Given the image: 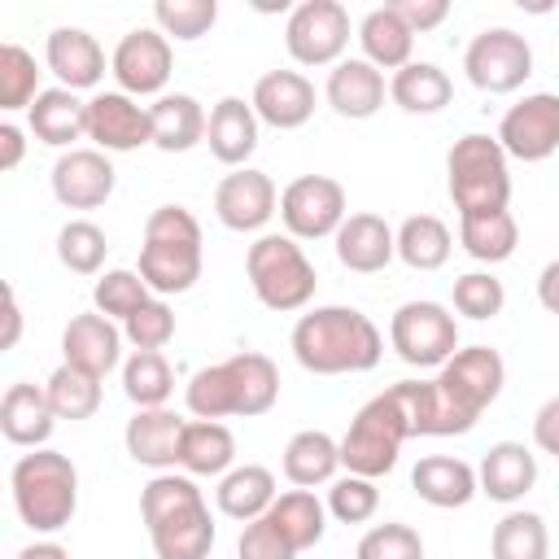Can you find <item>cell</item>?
Listing matches in <instances>:
<instances>
[{
	"mask_svg": "<svg viewBox=\"0 0 559 559\" xmlns=\"http://www.w3.org/2000/svg\"><path fill=\"white\" fill-rule=\"evenodd\" d=\"M288 345H293V358L310 376L371 371L380 362V354H384L380 328L354 306H314L310 314H301L293 323Z\"/></svg>",
	"mask_w": 559,
	"mask_h": 559,
	"instance_id": "1",
	"label": "cell"
},
{
	"mask_svg": "<svg viewBox=\"0 0 559 559\" xmlns=\"http://www.w3.org/2000/svg\"><path fill=\"white\" fill-rule=\"evenodd\" d=\"M140 280L157 297L188 293L201 280V223L183 205H157L144 218Z\"/></svg>",
	"mask_w": 559,
	"mask_h": 559,
	"instance_id": "2",
	"label": "cell"
},
{
	"mask_svg": "<svg viewBox=\"0 0 559 559\" xmlns=\"http://www.w3.org/2000/svg\"><path fill=\"white\" fill-rule=\"evenodd\" d=\"M13 507L31 533H61L79 511V472L61 450H31L9 472Z\"/></svg>",
	"mask_w": 559,
	"mask_h": 559,
	"instance_id": "3",
	"label": "cell"
},
{
	"mask_svg": "<svg viewBox=\"0 0 559 559\" xmlns=\"http://www.w3.org/2000/svg\"><path fill=\"white\" fill-rule=\"evenodd\" d=\"M445 175H450V201L459 218L493 214V210H507L511 201V166L498 135H480V131L459 135L445 153Z\"/></svg>",
	"mask_w": 559,
	"mask_h": 559,
	"instance_id": "4",
	"label": "cell"
},
{
	"mask_svg": "<svg viewBox=\"0 0 559 559\" xmlns=\"http://www.w3.org/2000/svg\"><path fill=\"white\" fill-rule=\"evenodd\" d=\"M245 271H249V288L253 297L275 310V314H293V310H306L310 297H314V262L306 258V249L284 231H266L249 245L245 253Z\"/></svg>",
	"mask_w": 559,
	"mask_h": 559,
	"instance_id": "5",
	"label": "cell"
},
{
	"mask_svg": "<svg viewBox=\"0 0 559 559\" xmlns=\"http://www.w3.org/2000/svg\"><path fill=\"white\" fill-rule=\"evenodd\" d=\"M406 419L402 411L393 406L389 393H376L345 428L341 437V467L354 472V476H389L397 467V454H402V441H406Z\"/></svg>",
	"mask_w": 559,
	"mask_h": 559,
	"instance_id": "6",
	"label": "cell"
},
{
	"mask_svg": "<svg viewBox=\"0 0 559 559\" xmlns=\"http://www.w3.org/2000/svg\"><path fill=\"white\" fill-rule=\"evenodd\" d=\"M389 345L411 367H445L459 354V319L441 301H402L389 319Z\"/></svg>",
	"mask_w": 559,
	"mask_h": 559,
	"instance_id": "7",
	"label": "cell"
},
{
	"mask_svg": "<svg viewBox=\"0 0 559 559\" xmlns=\"http://www.w3.org/2000/svg\"><path fill=\"white\" fill-rule=\"evenodd\" d=\"M502 384H507V362H502V354L489 349V345H467V349H459V354L437 371V389L445 393L450 411H454L467 428H476V419L485 415V406L498 402Z\"/></svg>",
	"mask_w": 559,
	"mask_h": 559,
	"instance_id": "8",
	"label": "cell"
},
{
	"mask_svg": "<svg viewBox=\"0 0 559 559\" xmlns=\"http://www.w3.org/2000/svg\"><path fill=\"white\" fill-rule=\"evenodd\" d=\"M463 70H467V83L472 87H480L489 96H507V92H520L524 79L533 74V48L511 26H485L467 44Z\"/></svg>",
	"mask_w": 559,
	"mask_h": 559,
	"instance_id": "9",
	"label": "cell"
},
{
	"mask_svg": "<svg viewBox=\"0 0 559 559\" xmlns=\"http://www.w3.org/2000/svg\"><path fill=\"white\" fill-rule=\"evenodd\" d=\"M284 48L297 66H336L349 48V13L341 0H301L284 22Z\"/></svg>",
	"mask_w": 559,
	"mask_h": 559,
	"instance_id": "10",
	"label": "cell"
},
{
	"mask_svg": "<svg viewBox=\"0 0 559 559\" xmlns=\"http://www.w3.org/2000/svg\"><path fill=\"white\" fill-rule=\"evenodd\" d=\"M280 218L293 240H323L336 236L341 223L349 218L345 210V188L332 175H297L280 192Z\"/></svg>",
	"mask_w": 559,
	"mask_h": 559,
	"instance_id": "11",
	"label": "cell"
},
{
	"mask_svg": "<svg viewBox=\"0 0 559 559\" xmlns=\"http://www.w3.org/2000/svg\"><path fill=\"white\" fill-rule=\"evenodd\" d=\"M170 70H175L170 39L148 26L127 31L109 57V74H114L118 92H127V96H166L162 87H166Z\"/></svg>",
	"mask_w": 559,
	"mask_h": 559,
	"instance_id": "12",
	"label": "cell"
},
{
	"mask_svg": "<svg viewBox=\"0 0 559 559\" xmlns=\"http://www.w3.org/2000/svg\"><path fill=\"white\" fill-rule=\"evenodd\" d=\"M498 144L507 157L520 162H546L559 153V96L555 92H528L515 100L498 122Z\"/></svg>",
	"mask_w": 559,
	"mask_h": 559,
	"instance_id": "13",
	"label": "cell"
},
{
	"mask_svg": "<svg viewBox=\"0 0 559 559\" xmlns=\"http://www.w3.org/2000/svg\"><path fill=\"white\" fill-rule=\"evenodd\" d=\"M280 210V192L271 183L266 170H253V166H240L231 175L218 179L214 188V214L227 231H262L271 223V214Z\"/></svg>",
	"mask_w": 559,
	"mask_h": 559,
	"instance_id": "14",
	"label": "cell"
},
{
	"mask_svg": "<svg viewBox=\"0 0 559 559\" xmlns=\"http://www.w3.org/2000/svg\"><path fill=\"white\" fill-rule=\"evenodd\" d=\"M87 140L100 153H131L140 144H153V118L127 92H96L87 100Z\"/></svg>",
	"mask_w": 559,
	"mask_h": 559,
	"instance_id": "15",
	"label": "cell"
},
{
	"mask_svg": "<svg viewBox=\"0 0 559 559\" xmlns=\"http://www.w3.org/2000/svg\"><path fill=\"white\" fill-rule=\"evenodd\" d=\"M48 179H52V197L66 210H96L114 197L118 170H114L109 153H100V148H70L52 162Z\"/></svg>",
	"mask_w": 559,
	"mask_h": 559,
	"instance_id": "16",
	"label": "cell"
},
{
	"mask_svg": "<svg viewBox=\"0 0 559 559\" xmlns=\"http://www.w3.org/2000/svg\"><path fill=\"white\" fill-rule=\"evenodd\" d=\"M249 105H253L258 122H266L275 131H297L314 114V83L301 70H266L253 83Z\"/></svg>",
	"mask_w": 559,
	"mask_h": 559,
	"instance_id": "17",
	"label": "cell"
},
{
	"mask_svg": "<svg viewBox=\"0 0 559 559\" xmlns=\"http://www.w3.org/2000/svg\"><path fill=\"white\" fill-rule=\"evenodd\" d=\"M122 328L114 319H105L100 310L92 314H74L61 332V362L70 367H83L92 376H109L118 362H122Z\"/></svg>",
	"mask_w": 559,
	"mask_h": 559,
	"instance_id": "18",
	"label": "cell"
},
{
	"mask_svg": "<svg viewBox=\"0 0 559 559\" xmlns=\"http://www.w3.org/2000/svg\"><path fill=\"white\" fill-rule=\"evenodd\" d=\"M52 428H57V411H52L44 384L17 380V384L4 389V397H0V432H4L9 445L44 450Z\"/></svg>",
	"mask_w": 559,
	"mask_h": 559,
	"instance_id": "19",
	"label": "cell"
},
{
	"mask_svg": "<svg viewBox=\"0 0 559 559\" xmlns=\"http://www.w3.org/2000/svg\"><path fill=\"white\" fill-rule=\"evenodd\" d=\"M183 424L175 411L153 406V411H135L122 428V445L140 467L153 472H175L179 467V441H183Z\"/></svg>",
	"mask_w": 559,
	"mask_h": 559,
	"instance_id": "20",
	"label": "cell"
},
{
	"mask_svg": "<svg viewBox=\"0 0 559 559\" xmlns=\"http://www.w3.org/2000/svg\"><path fill=\"white\" fill-rule=\"evenodd\" d=\"M332 240H336V262L354 275H376L397 258V231L380 214H349Z\"/></svg>",
	"mask_w": 559,
	"mask_h": 559,
	"instance_id": "21",
	"label": "cell"
},
{
	"mask_svg": "<svg viewBox=\"0 0 559 559\" xmlns=\"http://www.w3.org/2000/svg\"><path fill=\"white\" fill-rule=\"evenodd\" d=\"M44 61L70 92H87L105 79V48L83 26H57L44 44Z\"/></svg>",
	"mask_w": 559,
	"mask_h": 559,
	"instance_id": "22",
	"label": "cell"
},
{
	"mask_svg": "<svg viewBox=\"0 0 559 559\" xmlns=\"http://www.w3.org/2000/svg\"><path fill=\"white\" fill-rule=\"evenodd\" d=\"M323 96H328V105H332L341 118L362 122V118L380 114V105H384V96H389V83H384V70H376L371 61L345 57V61H336V66L328 70Z\"/></svg>",
	"mask_w": 559,
	"mask_h": 559,
	"instance_id": "23",
	"label": "cell"
},
{
	"mask_svg": "<svg viewBox=\"0 0 559 559\" xmlns=\"http://www.w3.org/2000/svg\"><path fill=\"white\" fill-rule=\"evenodd\" d=\"M223 380H227V397H231V415H266L280 397V367L258 354V349H240L231 358H223Z\"/></svg>",
	"mask_w": 559,
	"mask_h": 559,
	"instance_id": "24",
	"label": "cell"
},
{
	"mask_svg": "<svg viewBox=\"0 0 559 559\" xmlns=\"http://www.w3.org/2000/svg\"><path fill=\"white\" fill-rule=\"evenodd\" d=\"M26 127L39 144L70 153L74 140H87V100H79V92L70 87H44L26 109Z\"/></svg>",
	"mask_w": 559,
	"mask_h": 559,
	"instance_id": "25",
	"label": "cell"
},
{
	"mask_svg": "<svg viewBox=\"0 0 559 559\" xmlns=\"http://www.w3.org/2000/svg\"><path fill=\"white\" fill-rule=\"evenodd\" d=\"M476 480L493 502H520L537 485V454L524 441H493L476 467Z\"/></svg>",
	"mask_w": 559,
	"mask_h": 559,
	"instance_id": "26",
	"label": "cell"
},
{
	"mask_svg": "<svg viewBox=\"0 0 559 559\" xmlns=\"http://www.w3.org/2000/svg\"><path fill=\"white\" fill-rule=\"evenodd\" d=\"M411 489L428 502V507H441V511H454V507H467L476 493H480V480H476V467L454 459V454H428L411 467Z\"/></svg>",
	"mask_w": 559,
	"mask_h": 559,
	"instance_id": "27",
	"label": "cell"
},
{
	"mask_svg": "<svg viewBox=\"0 0 559 559\" xmlns=\"http://www.w3.org/2000/svg\"><path fill=\"white\" fill-rule=\"evenodd\" d=\"M205 144H210V153H214L223 166L240 170V166L253 157V148H258V114H253V105H249L245 96H223V100L210 109Z\"/></svg>",
	"mask_w": 559,
	"mask_h": 559,
	"instance_id": "28",
	"label": "cell"
},
{
	"mask_svg": "<svg viewBox=\"0 0 559 559\" xmlns=\"http://www.w3.org/2000/svg\"><path fill=\"white\" fill-rule=\"evenodd\" d=\"M148 542L157 559H210L214 550V515L205 502H192L157 524H148Z\"/></svg>",
	"mask_w": 559,
	"mask_h": 559,
	"instance_id": "29",
	"label": "cell"
},
{
	"mask_svg": "<svg viewBox=\"0 0 559 559\" xmlns=\"http://www.w3.org/2000/svg\"><path fill=\"white\" fill-rule=\"evenodd\" d=\"M275 498H280L275 472L262 467V463H240V467H231L227 476H218V489H214L218 511H223L227 520H240V524L262 520Z\"/></svg>",
	"mask_w": 559,
	"mask_h": 559,
	"instance_id": "30",
	"label": "cell"
},
{
	"mask_svg": "<svg viewBox=\"0 0 559 559\" xmlns=\"http://www.w3.org/2000/svg\"><path fill=\"white\" fill-rule=\"evenodd\" d=\"M148 118H153V144L162 153H188V148H197L205 140V127H210L201 100L188 96V92L157 96L148 105Z\"/></svg>",
	"mask_w": 559,
	"mask_h": 559,
	"instance_id": "31",
	"label": "cell"
},
{
	"mask_svg": "<svg viewBox=\"0 0 559 559\" xmlns=\"http://www.w3.org/2000/svg\"><path fill=\"white\" fill-rule=\"evenodd\" d=\"M341 467V441L323 428H301L293 432V441L284 445V476L297 489H314V485H332Z\"/></svg>",
	"mask_w": 559,
	"mask_h": 559,
	"instance_id": "32",
	"label": "cell"
},
{
	"mask_svg": "<svg viewBox=\"0 0 559 559\" xmlns=\"http://www.w3.org/2000/svg\"><path fill=\"white\" fill-rule=\"evenodd\" d=\"M179 467L188 476H227L236 467V437L218 419H188L179 441Z\"/></svg>",
	"mask_w": 559,
	"mask_h": 559,
	"instance_id": "33",
	"label": "cell"
},
{
	"mask_svg": "<svg viewBox=\"0 0 559 559\" xmlns=\"http://www.w3.org/2000/svg\"><path fill=\"white\" fill-rule=\"evenodd\" d=\"M358 44H362V61H371L376 70H402L411 66L415 31L402 22L393 4H380L358 22Z\"/></svg>",
	"mask_w": 559,
	"mask_h": 559,
	"instance_id": "34",
	"label": "cell"
},
{
	"mask_svg": "<svg viewBox=\"0 0 559 559\" xmlns=\"http://www.w3.org/2000/svg\"><path fill=\"white\" fill-rule=\"evenodd\" d=\"M454 96V83L441 66L432 61H411L402 70H393L389 79V100L406 114H441Z\"/></svg>",
	"mask_w": 559,
	"mask_h": 559,
	"instance_id": "35",
	"label": "cell"
},
{
	"mask_svg": "<svg viewBox=\"0 0 559 559\" xmlns=\"http://www.w3.org/2000/svg\"><path fill=\"white\" fill-rule=\"evenodd\" d=\"M266 520L280 528V537H284L297 555L310 550V546H319L323 533H328V507L314 498V489H288V493H280V498L271 502Z\"/></svg>",
	"mask_w": 559,
	"mask_h": 559,
	"instance_id": "36",
	"label": "cell"
},
{
	"mask_svg": "<svg viewBox=\"0 0 559 559\" xmlns=\"http://www.w3.org/2000/svg\"><path fill=\"white\" fill-rule=\"evenodd\" d=\"M459 245L485 262V266H498L515 253L520 245V223L511 218V210H493V214H467L459 218Z\"/></svg>",
	"mask_w": 559,
	"mask_h": 559,
	"instance_id": "37",
	"label": "cell"
},
{
	"mask_svg": "<svg viewBox=\"0 0 559 559\" xmlns=\"http://www.w3.org/2000/svg\"><path fill=\"white\" fill-rule=\"evenodd\" d=\"M454 253V236L437 214H411L397 227V258L411 271H441Z\"/></svg>",
	"mask_w": 559,
	"mask_h": 559,
	"instance_id": "38",
	"label": "cell"
},
{
	"mask_svg": "<svg viewBox=\"0 0 559 559\" xmlns=\"http://www.w3.org/2000/svg\"><path fill=\"white\" fill-rule=\"evenodd\" d=\"M122 393L135 402V411L166 406L175 393V371H170L166 354L162 349H131V358L122 362Z\"/></svg>",
	"mask_w": 559,
	"mask_h": 559,
	"instance_id": "39",
	"label": "cell"
},
{
	"mask_svg": "<svg viewBox=\"0 0 559 559\" xmlns=\"http://www.w3.org/2000/svg\"><path fill=\"white\" fill-rule=\"evenodd\" d=\"M493 559H550V533L537 511H507L489 537Z\"/></svg>",
	"mask_w": 559,
	"mask_h": 559,
	"instance_id": "40",
	"label": "cell"
},
{
	"mask_svg": "<svg viewBox=\"0 0 559 559\" xmlns=\"http://www.w3.org/2000/svg\"><path fill=\"white\" fill-rule=\"evenodd\" d=\"M48 402L57 411V419H92L100 411V376L83 371V367H70L61 362L52 376H48Z\"/></svg>",
	"mask_w": 559,
	"mask_h": 559,
	"instance_id": "41",
	"label": "cell"
},
{
	"mask_svg": "<svg viewBox=\"0 0 559 559\" xmlns=\"http://www.w3.org/2000/svg\"><path fill=\"white\" fill-rule=\"evenodd\" d=\"M105 253H109V240L92 218H70L57 231V258L74 275H96L105 266Z\"/></svg>",
	"mask_w": 559,
	"mask_h": 559,
	"instance_id": "42",
	"label": "cell"
},
{
	"mask_svg": "<svg viewBox=\"0 0 559 559\" xmlns=\"http://www.w3.org/2000/svg\"><path fill=\"white\" fill-rule=\"evenodd\" d=\"M39 96V66L35 52L22 44H0V109H31Z\"/></svg>",
	"mask_w": 559,
	"mask_h": 559,
	"instance_id": "43",
	"label": "cell"
},
{
	"mask_svg": "<svg viewBox=\"0 0 559 559\" xmlns=\"http://www.w3.org/2000/svg\"><path fill=\"white\" fill-rule=\"evenodd\" d=\"M192 502H205V498H201V489H197V480L188 472H157L140 489V520L148 528V524H157V520H166V515H175V511H183Z\"/></svg>",
	"mask_w": 559,
	"mask_h": 559,
	"instance_id": "44",
	"label": "cell"
},
{
	"mask_svg": "<svg viewBox=\"0 0 559 559\" xmlns=\"http://www.w3.org/2000/svg\"><path fill=\"white\" fill-rule=\"evenodd\" d=\"M153 17H157V31H162L166 39L192 44V39H201V35L214 31L218 4H214V0H157V4H153Z\"/></svg>",
	"mask_w": 559,
	"mask_h": 559,
	"instance_id": "45",
	"label": "cell"
},
{
	"mask_svg": "<svg viewBox=\"0 0 559 559\" xmlns=\"http://www.w3.org/2000/svg\"><path fill=\"white\" fill-rule=\"evenodd\" d=\"M92 301H96V310H100L105 319H122V323H127L144 301H153V288L140 280V271L118 266V271H105V275L96 280Z\"/></svg>",
	"mask_w": 559,
	"mask_h": 559,
	"instance_id": "46",
	"label": "cell"
},
{
	"mask_svg": "<svg viewBox=\"0 0 559 559\" xmlns=\"http://www.w3.org/2000/svg\"><path fill=\"white\" fill-rule=\"evenodd\" d=\"M376 507H380V489H376V480H367V476L345 472V476H336L332 489H328V515L341 520V524H367V520L376 515Z\"/></svg>",
	"mask_w": 559,
	"mask_h": 559,
	"instance_id": "47",
	"label": "cell"
},
{
	"mask_svg": "<svg viewBox=\"0 0 559 559\" xmlns=\"http://www.w3.org/2000/svg\"><path fill=\"white\" fill-rule=\"evenodd\" d=\"M502 306H507V288H502L498 275H489V271H467V275L454 280V310H459V314L485 323V319L502 314Z\"/></svg>",
	"mask_w": 559,
	"mask_h": 559,
	"instance_id": "48",
	"label": "cell"
},
{
	"mask_svg": "<svg viewBox=\"0 0 559 559\" xmlns=\"http://www.w3.org/2000/svg\"><path fill=\"white\" fill-rule=\"evenodd\" d=\"M354 559H424V537L411 528V524H376L362 533Z\"/></svg>",
	"mask_w": 559,
	"mask_h": 559,
	"instance_id": "49",
	"label": "cell"
},
{
	"mask_svg": "<svg viewBox=\"0 0 559 559\" xmlns=\"http://www.w3.org/2000/svg\"><path fill=\"white\" fill-rule=\"evenodd\" d=\"M122 336H127L131 349H162V345H170V336H175V310H170L162 297H153V301H144V306L122 323Z\"/></svg>",
	"mask_w": 559,
	"mask_h": 559,
	"instance_id": "50",
	"label": "cell"
},
{
	"mask_svg": "<svg viewBox=\"0 0 559 559\" xmlns=\"http://www.w3.org/2000/svg\"><path fill=\"white\" fill-rule=\"evenodd\" d=\"M236 559H297V550L280 537V528L262 515V520H249L240 542H236Z\"/></svg>",
	"mask_w": 559,
	"mask_h": 559,
	"instance_id": "51",
	"label": "cell"
},
{
	"mask_svg": "<svg viewBox=\"0 0 559 559\" xmlns=\"http://www.w3.org/2000/svg\"><path fill=\"white\" fill-rule=\"evenodd\" d=\"M393 9L402 13V22H406L415 35L437 31V26L450 17V4H445V0H397Z\"/></svg>",
	"mask_w": 559,
	"mask_h": 559,
	"instance_id": "52",
	"label": "cell"
},
{
	"mask_svg": "<svg viewBox=\"0 0 559 559\" xmlns=\"http://www.w3.org/2000/svg\"><path fill=\"white\" fill-rule=\"evenodd\" d=\"M533 445L542 454H555L559 459V397L542 402V411L533 415Z\"/></svg>",
	"mask_w": 559,
	"mask_h": 559,
	"instance_id": "53",
	"label": "cell"
},
{
	"mask_svg": "<svg viewBox=\"0 0 559 559\" xmlns=\"http://www.w3.org/2000/svg\"><path fill=\"white\" fill-rule=\"evenodd\" d=\"M22 153H26L22 127H13V122H0V170H17Z\"/></svg>",
	"mask_w": 559,
	"mask_h": 559,
	"instance_id": "54",
	"label": "cell"
},
{
	"mask_svg": "<svg viewBox=\"0 0 559 559\" xmlns=\"http://www.w3.org/2000/svg\"><path fill=\"white\" fill-rule=\"evenodd\" d=\"M537 301H542L550 314H559V258L542 266V275H537Z\"/></svg>",
	"mask_w": 559,
	"mask_h": 559,
	"instance_id": "55",
	"label": "cell"
},
{
	"mask_svg": "<svg viewBox=\"0 0 559 559\" xmlns=\"http://www.w3.org/2000/svg\"><path fill=\"white\" fill-rule=\"evenodd\" d=\"M17 336H22V310H17V293H13V288H4V341H0V349H13V345H17Z\"/></svg>",
	"mask_w": 559,
	"mask_h": 559,
	"instance_id": "56",
	"label": "cell"
},
{
	"mask_svg": "<svg viewBox=\"0 0 559 559\" xmlns=\"http://www.w3.org/2000/svg\"><path fill=\"white\" fill-rule=\"evenodd\" d=\"M17 559H70V550L61 542H31L17 550Z\"/></svg>",
	"mask_w": 559,
	"mask_h": 559,
	"instance_id": "57",
	"label": "cell"
}]
</instances>
